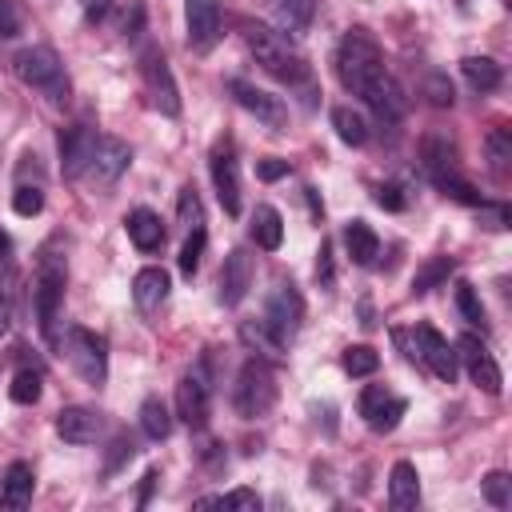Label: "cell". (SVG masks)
I'll list each match as a JSON object with an SVG mask.
<instances>
[{
	"instance_id": "6da1fadb",
	"label": "cell",
	"mask_w": 512,
	"mask_h": 512,
	"mask_svg": "<svg viewBox=\"0 0 512 512\" xmlns=\"http://www.w3.org/2000/svg\"><path fill=\"white\" fill-rule=\"evenodd\" d=\"M384 52L376 44V36L368 28H352L344 32L340 48H336V76L352 96H364L380 76H384Z\"/></svg>"
},
{
	"instance_id": "7a4b0ae2",
	"label": "cell",
	"mask_w": 512,
	"mask_h": 512,
	"mask_svg": "<svg viewBox=\"0 0 512 512\" xmlns=\"http://www.w3.org/2000/svg\"><path fill=\"white\" fill-rule=\"evenodd\" d=\"M244 44H248V52L256 56V64H260L268 76L284 80L288 88L308 80V64H304V56L288 44V36H284V32H276V28H268V24L248 20V24H244Z\"/></svg>"
},
{
	"instance_id": "3957f363",
	"label": "cell",
	"mask_w": 512,
	"mask_h": 512,
	"mask_svg": "<svg viewBox=\"0 0 512 512\" xmlns=\"http://www.w3.org/2000/svg\"><path fill=\"white\" fill-rule=\"evenodd\" d=\"M64 284H68V268L64 256H56L52 248L40 252L36 260V276H32V308H36V324L44 332V340H60V308H64Z\"/></svg>"
},
{
	"instance_id": "277c9868",
	"label": "cell",
	"mask_w": 512,
	"mask_h": 512,
	"mask_svg": "<svg viewBox=\"0 0 512 512\" xmlns=\"http://www.w3.org/2000/svg\"><path fill=\"white\" fill-rule=\"evenodd\" d=\"M12 72H16V80H20V84H28V88L44 92L52 104H64V100H68V92H72V88H68L64 60H60L48 44H32V48L16 52Z\"/></svg>"
},
{
	"instance_id": "5b68a950",
	"label": "cell",
	"mask_w": 512,
	"mask_h": 512,
	"mask_svg": "<svg viewBox=\"0 0 512 512\" xmlns=\"http://www.w3.org/2000/svg\"><path fill=\"white\" fill-rule=\"evenodd\" d=\"M56 344H60L64 360L72 364V372H76L84 384L100 388V384L108 380V340H104L100 332L72 324V328H64V336H60Z\"/></svg>"
},
{
	"instance_id": "8992f818",
	"label": "cell",
	"mask_w": 512,
	"mask_h": 512,
	"mask_svg": "<svg viewBox=\"0 0 512 512\" xmlns=\"http://www.w3.org/2000/svg\"><path fill=\"white\" fill-rule=\"evenodd\" d=\"M272 404H276V376H272L268 360H260V356L244 360V368L236 372V388H232V408H236V416L260 420V416L272 412Z\"/></svg>"
},
{
	"instance_id": "52a82bcc",
	"label": "cell",
	"mask_w": 512,
	"mask_h": 512,
	"mask_svg": "<svg viewBox=\"0 0 512 512\" xmlns=\"http://www.w3.org/2000/svg\"><path fill=\"white\" fill-rule=\"evenodd\" d=\"M140 76H144V92H148L152 108L164 116H180V88H176V76L160 48H148L140 56Z\"/></svg>"
},
{
	"instance_id": "ba28073f",
	"label": "cell",
	"mask_w": 512,
	"mask_h": 512,
	"mask_svg": "<svg viewBox=\"0 0 512 512\" xmlns=\"http://www.w3.org/2000/svg\"><path fill=\"white\" fill-rule=\"evenodd\" d=\"M452 348H456V364H464L468 380H472L476 388H484L488 396H500V388H504V376H500V364L492 360L488 344H484L480 336L464 332V336H460Z\"/></svg>"
},
{
	"instance_id": "9c48e42d",
	"label": "cell",
	"mask_w": 512,
	"mask_h": 512,
	"mask_svg": "<svg viewBox=\"0 0 512 512\" xmlns=\"http://www.w3.org/2000/svg\"><path fill=\"white\" fill-rule=\"evenodd\" d=\"M128 164H132V148L120 136H100L96 140V152H92V160L84 168V176H88V184L96 192H108L128 172Z\"/></svg>"
},
{
	"instance_id": "30bf717a",
	"label": "cell",
	"mask_w": 512,
	"mask_h": 512,
	"mask_svg": "<svg viewBox=\"0 0 512 512\" xmlns=\"http://www.w3.org/2000/svg\"><path fill=\"white\" fill-rule=\"evenodd\" d=\"M208 412H212V384H208L204 364H196L176 384V416L188 428H204L208 424Z\"/></svg>"
},
{
	"instance_id": "8fae6325",
	"label": "cell",
	"mask_w": 512,
	"mask_h": 512,
	"mask_svg": "<svg viewBox=\"0 0 512 512\" xmlns=\"http://www.w3.org/2000/svg\"><path fill=\"white\" fill-rule=\"evenodd\" d=\"M228 96L244 108V112H252L260 124H268L272 132H284L288 128V108H284V100L280 96H272V92H264V88H256L252 80H228Z\"/></svg>"
},
{
	"instance_id": "7c38bea8",
	"label": "cell",
	"mask_w": 512,
	"mask_h": 512,
	"mask_svg": "<svg viewBox=\"0 0 512 512\" xmlns=\"http://www.w3.org/2000/svg\"><path fill=\"white\" fill-rule=\"evenodd\" d=\"M208 172L216 184V200L228 216H240V164H236V148L232 140H220L208 156Z\"/></svg>"
},
{
	"instance_id": "4fadbf2b",
	"label": "cell",
	"mask_w": 512,
	"mask_h": 512,
	"mask_svg": "<svg viewBox=\"0 0 512 512\" xmlns=\"http://www.w3.org/2000/svg\"><path fill=\"white\" fill-rule=\"evenodd\" d=\"M404 412H408V400L396 396V392L384 388V384H368V388L360 392V416H364V424H368L372 432H392Z\"/></svg>"
},
{
	"instance_id": "5bb4252c",
	"label": "cell",
	"mask_w": 512,
	"mask_h": 512,
	"mask_svg": "<svg viewBox=\"0 0 512 512\" xmlns=\"http://www.w3.org/2000/svg\"><path fill=\"white\" fill-rule=\"evenodd\" d=\"M412 340H416V360H424L436 380L452 384V380H456V368H460V364H456V348H452L432 324H416V328H412Z\"/></svg>"
},
{
	"instance_id": "9a60e30c",
	"label": "cell",
	"mask_w": 512,
	"mask_h": 512,
	"mask_svg": "<svg viewBox=\"0 0 512 512\" xmlns=\"http://www.w3.org/2000/svg\"><path fill=\"white\" fill-rule=\"evenodd\" d=\"M96 128L92 124H72L60 132V176L64 180H80L92 152H96Z\"/></svg>"
},
{
	"instance_id": "2e32d148",
	"label": "cell",
	"mask_w": 512,
	"mask_h": 512,
	"mask_svg": "<svg viewBox=\"0 0 512 512\" xmlns=\"http://www.w3.org/2000/svg\"><path fill=\"white\" fill-rule=\"evenodd\" d=\"M264 320H268L284 340H292V336L300 332V320H304V300H300V292H296L292 284H284V280H280V284L268 292Z\"/></svg>"
},
{
	"instance_id": "e0dca14e",
	"label": "cell",
	"mask_w": 512,
	"mask_h": 512,
	"mask_svg": "<svg viewBox=\"0 0 512 512\" xmlns=\"http://www.w3.org/2000/svg\"><path fill=\"white\" fill-rule=\"evenodd\" d=\"M104 432V416L88 404H68L56 412V436L64 444H96Z\"/></svg>"
},
{
	"instance_id": "ac0fdd59",
	"label": "cell",
	"mask_w": 512,
	"mask_h": 512,
	"mask_svg": "<svg viewBox=\"0 0 512 512\" xmlns=\"http://www.w3.org/2000/svg\"><path fill=\"white\" fill-rule=\"evenodd\" d=\"M184 24H188V48L208 52L220 36V0H184Z\"/></svg>"
},
{
	"instance_id": "d6986e66",
	"label": "cell",
	"mask_w": 512,
	"mask_h": 512,
	"mask_svg": "<svg viewBox=\"0 0 512 512\" xmlns=\"http://www.w3.org/2000/svg\"><path fill=\"white\" fill-rule=\"evenodd\" d=\"M216 284H220V304L224 308H236L248 296V288H252V256L244 248H232L224 256V268H220V280Z\"/></svg>"
},
{
	"instance_id": "ffe728a7",
	"label": "cell",
	"mask_w": 512,
	"mask_h": 512,
	"mask_svg": "<svg viewBox=\"0 0 512 512\" xmlns=\"http://www.w3.org/2000/svg\"><path fill=\"white\" fill-rule=\"evenodd\" d=\"M360 100H364L384 124H396V120H404V112H408V96H404V88L392 80V72H384Z\"/></svg>"
},
{
	"instance_id": "44dd1931",
	"label": "cell",
	"mask_w": 512,
	"mask_h": 512,
	"mask_svg": "<svg viewBox=\"0 0 512 512\" xmlns=\"http://www.w3.org/2000/svg\"><path fill=\"white\" fill-rule=\"evenodd\" d=\"M240 340L252 348V356H260V360H272V364H280L284 356H288V340L260 316H252V320H240Z\"/></svg>"
},
{
	"instance_id": "7402d4cb",
	"label": "cell",
	"mask_w": 512,
	"mask_h": 512,
	"mask_svg": "<svg viewBox=\"0 0 512 512\" xmlns=\"http://www.w3.org/2000/svg\"><path fill=\"white\" fill-rule=\"evenodd\" d=\"M32 492H36V472L28 460H12L4 480H0V508L8 512H20L32 504Z\"/></svg>"
},
{
	"instance_id": "603a6c76",
	"label": "cell",
	"mask_w": 512,
	"mask_h": 512,
	"mask_svg": "<svg viewBox=\"0 0 512 512\" xmlns=\"http://www.w3.org/2000/svg\"><path fill=\"white\" fill-rule=\"evenodd\" d=\"M388 504L396 512H412L420 504V472L412 460H396L388 472Z\"/></svg>"
},
{
	"instance_id": "cb8c5ba5",
	"label": "cell",
	"mask_w": 512,
	"mask_h": 512,
	"mask_svg": "<svg viewBox=\"0 0 512 512\" xmlns=\"http://www.w3.org/2000/svg\"><path fill=\"white\" fill-rule=\"evenodd\" d=\"M168 288H172V280H168V272L164 268H140L136 276H132V300H136V308L140 312H160V304L168 300Z\"/></svg>"
},
{
	"instance_id": "d4e9b609",
	"label": "cell",
	"mask_w": 512,
	"mask_h": 512,
	"mask_svg": "<svg viewBox=\"0 0 512 512\" xmlns=\"http://www.w3.org/2000/svg\"><path fill=\"white\" fill-rule=\"evenodd\" d=\"M124 228H128V240H132L140 252H160V248H164V224H160V216H156L152 208L128 212Z\"/></svg>"
},
{
	"instance_id": "484cf974",
	"label": "cell",
	"mask_w": 512,
	"mask_h": 512,
	"mask_svg": "<svg viewBox=\"0 0 512 512\" xmlns=\"http://www.w3.org/2000/svg\"><path fill=\"white\" fill-rule=\"evenodd\" d=\"M420 164H424L428 180H440V176H448V172H460V164H456V144H452L448 136H424V144H420Z\"/></svg>"
},
{
	"instance_id": "4316f807",
	"label": "cell",
	"mask_w": 512,
	"mask_h": 512,
	"mask_svg": "<svg viewBox=\"0 0 512 512\" xmlns=\"http://www.w3.org/2000/svg\"><path fill=\"white\" fill-rule=\"evenodd\" d=\"M344 248H348V256H352V264L368 268V264H376V256H380V236L372 232L368 220H348V224H344Z\"/></svg>"
},
{
	"instance_id": "83f0119b",
	"label": "cell",
	"mask_w": 512,
	"mask_h": 512,
	"mask_svg": "<svg viewBox=\"0 0 512 512\" xmlns=\"http://www.w3.org/2000/svg\"><path fill=\"white\" fill-rule=\"evenodd\" d=\"M248 232H252L256 248H264V252H276V248L284 244V216H280L272 204H256Z\"/></svg>"
},
{
	"instance_id": "f1b7e54d",
	"label": "cell",
	"mask_w": 512,
	"mask_h": 512,
	"mask_svg": "<svg viewBox=\"0 0 512 512\" xmlns=\"http://www.w3.org/2000/svg\"><path fill=\"white\" fill-rule=\"evenodd\" d=\"M460 72L464 80L476 88V92H496L504 84V68L492 60V56H464L460 60Z\"/></svg>"
},
{
	"instance_id": "f546056e",
	"label": "cell",
	"mask_w": 512,
	"mask_h": 512,
	"mask_svg": "<svg viewBox=\"0 0 512 512\" xmlns=\"http://www.w3.org/2000/svg\"><path fill=\"white\" fill-rule=\"evenodd\" d=\"M332 128H336V136H340L348 148H360V144L368 140V120H364L356 108H348V104H336V108H332Z\"/></svg>"
},
{
	"instance_id": "4dcf8cb0",
	"label": "cell",
	"mask_w": 512,
	"mask_h": 512,
	"mask_svg": "<svg viewBox=\"0 0 512 512\" xmlns=\"http://www.w3.org/2000/svg\"><path fill=\"white\" fill-rule=\"evenodd\" d=\"M452 268H456L452 256H432V260H424V264L416 268V276H412V296H424V292L440 288V284L452 276Z\"/></svg>"
},
{
	"instance_id": "1f68e13d",
	"label": "cell",
	"mask_w": 512,
	"mask_h": 512,
	"mask_svg": "<svg viewBox=\"0 0 512 512\" xmlns=\"http://www.w3.org/2000/svg\"><path fill=\"white\" fill-rule=\"evenodd\" d=\"M140 428H144L148 440H168V432H172V412H168V404H164L160 396H148V400L140 404Z\"/></svg>"
},
{
	"instance_id": "d6a6232c",
	"label": "cell",
	"mask_w": 512,
	"mask_h": 512,
	"mask_svg": "<svg viewBox=\"0 0 512 512\" xmlns=\"http://www.w3.org/2000/svg\"><path fill=\"white\" fill-rule=\"evenodd\" d=\"M316 16V0H276V20L284 32H308Z\"/></svg>"
},
{
	"instance_id": "836d02e7",
	"label": "cell",
	"mask_w": 512,
	"mask_h": 512,
	"mask_svg": "<svg viewBox=\"0 0 512 512\" xmlns=\"http://www.w3.org/2000/svg\"><path fill=\"white\" fill-rule=\"evenodd\" d=\"M448 200H456V204H468V208H480L484 204V196L472 188V180H464L460 172H448V176H440V180H432Z\"/></svg>"
},
{
	"instance_id": "e575fe53",
	"label": "cell",
	"mask_w": 512,
	"mask_h": 512,
	"mask_svg": "<svg viewBox=\"0 0 512 512\" xmlns=\"http://www.w3.org/2000/svg\"><path fill=\"white\" fill-rule=\"evenodd\" d=\"M340 364H344L348 376H372L380 368V352L368 348V344H348L344 356H340Z\"/></svg>"
},
{
	"instance_id": "d590c367",
	"label": "cell",
	"mask_w": 512,
	"mask_h": 512,
	"mask_svg": "<svg viewBox=\"0 0 512 512\" xmlns=\"http://www.w3.org/2000/svg\"><path fill=\"white\" fill-rule=\"evenodd\" d=\"M484 156L496 172H508V160H512V128H492L488 140H484Z\"/></svg>"
},
{
	"instance_id": "8d00e7d4",
	"label": "cell",
	"mask_w": 512,
	"mask_h": 512,
	"mask_svg": "<svg viewBox=\"0 0 512 512\" xmlns=\"http://www.w3.org/2000/svg\"><path fill=\"white\" fill-rule=\"evenodd\" d=\"M456 308H460V316H464V324H472V328H488V316H484V304H480V296H476V288L468 284V280H460L456 284Z\"/></svg>"
},
{
	"instance_id": "74e56055",
	"label": "cell",
	"mask_w": 512,
	"mask_h": 512,
	"mask_svg": "<svg viewBox=\"0 0 512 512\" xmlns=\"http://www.w3.org/2000/svg\"><path fill=\"white\" fill-rule=\"evenodd\" d=\"M40 392H44L40 368H20V372L12 376V384H8V396H12L16 404H36V400H40Z\"/></svg>"
},
{
	"instance_id": "f35d334b",
	"label": "cell",
	"mask_w": 512,
	"mask_h": 512,
	"mask_svg": "<svg viewBox=\"0 0 512 512\" xmlns=\"http://www.w3.org/2000/svg\"><path fill=\"white\" fill-rule=\"evenodd\" d=\"M204 244H208V232L204 228H192L188 236H184V248H180V256H176V264H180V276H196V268H200V256H204Z\"/></svg>"
},
{
	"instance_id": "ab89813d",
	"label": "cell",
	"mask_w": 512,
	"mask_h": 512,
	"mask_svg": "<svg viewBox=\"0 0 512 512\" xmlns=\"http://www.w3.org/2000/svg\"><path fill=\"white\" fill-rule=\"evenodd\" d=\"M240 508V512H256L260 508V496L252 492V488H232V492H224V496H200L196 500V508Z\"/></svg>"
},
{
	"instance_id": "60d3db41",
	"label": "cell",
	"mask_w": 512,
	"mask_h": 512,
	"mask_svg": "<svg viewBox=\"0 0 512 512\" xmlns=\"http://www.w3.org/2000/svg\"><path fill=\"white\" fill-rule=\"evenodd\" d=\"M176 216H180V228L192 232V228H204V208H200V196L196 188H180V200H176Z\"/></svg>"
},
{
	"instance_id": "b9f144b4",
	"label": "cell",
	"mask_w": 512,
	"mask_h": 512,
	"mask_svg": "<svg viewBox=\"0 0 512 512\" xmlns=\"http://www.w3.org/2000/svg\"><path fill=\"white\" fill-rule=\"evenodd\" d=\"M12 212H16V216H40V212H44V192H40V184H16V192H12Z\"/></svg>"
},
{
	"instance_id": "7bdbcfd3",
	"label": "cell",
	"mask_w": 512,
	"mask_h": 512,
	"mask_svg": "<svg viewBox=\"0 0 512 512\" xmlns=\"http://www.w3.org/2000/svg\"><path fill=\"white\" fill-rule=\"evenodd\" d=\"M480 488H484V500L492 508H508L512 504V480H508V472H488L480 480Z\"/></svg>"
},
{
	"instance_id": "ee69618b",
	"label": "cell",
	"mask_w": 512,
	"mask_h": 512,
	"mask_svg": "<svg viewBox=\"0 0 512 512\" xmlns=\"http://www.w3.org/2000/svg\"><path fill=\"white\" fill-rule=\"evenodd\" d=\"M424 96H428L436 108H452V100H456V92H452V80H448L444 72H432V76L424 80Z\"/></svg>"
},
{
	"instance_id": "f6af8a7d",
	"label": "cell",
	"mask_w": 512,
	"mask_h": 512,
	"mask_svg": "<svg viewBox=\"0 0 512 512\" xmlns=\"http://www.w3.org/2000/svg\"><path fill=\"white\" fill-rule=\"evenodd\" d=\"M132 456H136V444H132L128 436H116V440H112V452H108V460H104V476H116Z\"/></svg>"
},
{
	"instance_id": "bcb514c9",
	"label": "cell",
	"mask_w": 512,
	"mask_h": 512,
	"mask_svg": "<svg viewBox=\"0 0 512 512\" xmlns=\"http://www.w3.org/2000/svg\"><path fill=\"white\" fill-rule=\"evenodd\" d=\"M20 32V12L12 0H0V40H12Z\"/></svg>"
},
{
	"instance_id": "7dc6e473",
	"label": "cell",
	"mask_w": 512,
	"mask_h": 512,
	"mask_svg": "<svg viewBox=\"0 0 512 512\" xmlns=\"http://www.w3.org/2000/svg\"><path fill=\"white\" fill-rule=\"evenodd\" d=\"M292 168H288V160H280V156H268V160H260L256 164V176L264 180V184H272V180H280V176H288Z\"/></svg>"
},
{
	"instance_id": "c3c4849f",
	"label": "cell",
	"mask_w": 512,
	"mask_h": 512,
	"mask_svg": "<svg viewBox=\"0 0 512 512\" xmlns=\"http://www.w3.org/2000/svg\"><path fill=\"white\" fill-rule=\"evenodd\" d=\"M376 204L388 208V212H400L404 208V196H400V184H376Z\"/></svg>"
},
{
	"instance_id": "681fc988",
	"label": "cell",
	"mask_w": 512,
	"mask_h": 512,
	"mask_svg": "<svg viewBox=\"0 0 512 512\" xmlns=\"http://www.w3.org/2000/svg\"><path fill=\"white\" fill-rule=\"evenodd\" d=\"M316 280L320 284H332V244L320 240V260H316Z\"/></svg>"
},
{
	"instance_id": "f907efd6",
	"label": "cell",
	"mask_w": 512,
	"mask_h": 512,
	"mask_svg": "<svg viewBox=\"0 0 512 512\" xmlns=\"http://www.w3.org/2000/svg\"><path fill=\"white\" fill-rule=\"evenodd\" d=\"M80 8H84V20H104L108 16V8H112V0H80Z\"/></svg>"
},
{
	"instance_id": "816d5d0a",
	"label": "cell",
	"mask_w": 512,
	"mask_h": 512,
	"mask_svg": "<svg viewBox=\"0 0 512 512\" xmlns=\"http://www.w3.org/2000/svg\"><path fill=\"white\" fill-rule=\"evenodd\" d=\"M8 328H12V300L8 292H0V340L8 336Z\"/></svg>"
},
{
	"instance_id": "f5cc1de1",
	"label": "cell",
	"mask_w": 512,
	"mask_h": 512,
	"mask_svg": "<svg viewBox=\"0 0 512 512\" xmlns=\"http://www.w3.org/2000/svg\"><path fill=\"white\" fill-rule=\"evenodd\" d=\"M156 480H160V472H156V468H148V472H144V484H140V500H136L140 508L148 504V496H152V488H156Z\"/></svg>"
},
{
	"instance_id": "db71d44e",
	"label": "cell",
	"mask_w": 512,
	"mask_h": 512,
	"mask_svg": "<svg viewBox=\"0 0 512 512\" xmlns=\"http://www.w3.org/2000/svg\"><path fill=\"white\" fill-rule=\"evenodd\" d=\"M4 252H8V240H4V232H0V260H4Z\"/></svg>"
}]
</instances>
